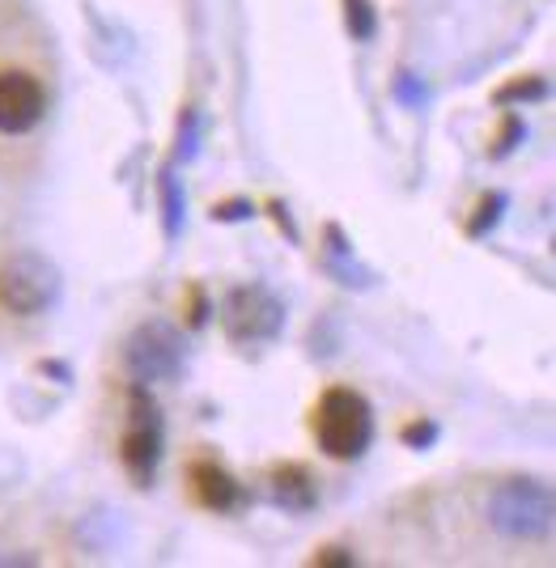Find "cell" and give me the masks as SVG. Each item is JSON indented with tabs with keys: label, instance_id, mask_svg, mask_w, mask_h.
<instances>
[{
	"label": "cell",
	"instance_id": "3",
	"mask_svg": "<svg viewBox=\"0 0 556 568\" xmlns=\"http://www.w3.org/2000/svg\"><path fill=\"white\" fill-rule=\"evenodd\" d=\"M120 458L137 488L153 484L158 463H162V407L153 403L149 386L141 382H132V390H128V425H123Z\"/></svg>",
	"mask_w": 556,
	"mask_h": 568
},
{
	"label": "cell",
	"instance_id": "15",
	"mask_svg": "<svg viewBox=\"0 0 556 568\" xmlns=\"http://www.w3.org/2000/svg\"><path fill=\"white\" fill-rule=\"evenodd\" d=\"M544 94H548V85H544L539 77H527V81H514V85H506V90L497 94V102H514V98H527V102H539Z\"/></svg>",
	"mask_w": 556,
	"mask_h": 568
},
{
	"label": "cell",
	"instance_id": "5",
	"mask_svg": "<svg viewBox=\"0 0 556 568\" xmlns=\"http://www.w3.org/2000/svg\"><path fill=\"white\" fill-rule=\"evenodd\" d=\"M60 267L34 251H22L13 260H4L0 267V306L13 310V314H43L60 302Z\"/></svg>",
	"mask_w": 556,
	"mask_h": 568
},
{
	"label": "cell",
	"instance_id": "14",
	"mask_svg": "<svg viewBox=\"0 0 556 568\" xmlns=\"http://www.w3.org/2000/svg\"><path fill=\"white\" fill-rule=\"evenodd\" d=\"M400 437H404V446H412V450H429V446L437 442V425L421 416V420H412V425L404 428Z\"/></svg>",
	"mask_w": 556,
	"mask_h": 568
},
{
	"label": "cell",
	"instance_id": "13",
	"mask_svg": "<svg viewBox=\"0 0 556 568\" xmlns=\"http://www.w3.org/2000/svg\"><path fill=\"white\" fill-rule=\"evenodd\" d=\"M200 111L195 106H188L183 111V119H179V162H192L195 149H200Z\"/></svg>",
	"mask_w": 556,
	"mask_h": 568
},
{
	"label": "cell",
	"instance_id": "17",
	"mask_svg": "<svg viewBox=\"0 0 556 568\" xmlns=\"http://www.w3.org/2000/svg\"><path fill=\"white\" fill-rule=\"evenodd\" d=\"M395 98H400L404 106H421V102L429 98V90H425V85H421L412 72H400V77H395Z\"/></svg>",
	"mask_w": 556,
	"mask_h": 568
},
{
	"label": "cell",
	"instance_id": "12",
	"mask_svg": "<svg viewBox=\"0 0 556 568\" xmlns=\"http://www.w3.org/2000/svg\"><path fill=\"white\" fill-rule=\"evenodd\" d=\"M502 213H506V195L497 191V195H484L481 200V209H476V216L467 221V234L472 237H484L497 221H502Z\"/></svg>",
	"mask_w": 556,
	"mask_h": 568
},
{
	"label": "cell",
	"instance_id": "19",
	"mask_svg": "<svg viewBox=\"0 0 556 568\" xmlns=\"http://www.w3.org/2000/svg\"><path fill=\"white\" fill-rule=\"evenodd\" d=\"M315 565H336V568H348L353 565V556L344 551V547H319V556H315Z\"/></svg>",
	"mask_w": 556,
	"mask_h": 568
},
{
	"label": "cell",
	"instance_id": "4",
	"mask_svg": "<svg viewBox=\"0 0 556 568\" xmlns=\"http://www.w3.org/2000/svg\"><path fill=\"white\" fill-rule=\"evenodd\" d=\"M221 327L230 344H267L285 327V302L267 284H239L221 297Z\"/></svg>",
	"mask_w": 556,
	"mask_h": 568
},
{
	"label": "cell",
	"instance_id": "7",
	"mask_svg": "<svg viewBox=\"0 0 556 568\" xmlns=\"http://www.w3.org/2000/svg\"><path fill=\"white\" fill-rule=\"evenodd\" d=\"M48 115V90L22 69L0 72V136H26Z\"/></svg>",
	"mask_w": 556,
	"mask_h": 568
},
{
	"label": "cell",
	"instance_id": "2",
	"mask_svg": "<svg viewBox=\"0 0 556 568\" xmlns=\"http://www.w3.org/2000/svg\"><path fill=\"white\" fill-rule=\"evenodd\" d=\"M488 521L493 530H502L506 539L518 544H539L553 535L556 521V497L544 479H506L493 488L488 497Z\"/></svg>",
	"mask_w": 556,
	"mask_h": 568
},
{
	"label": "cell",
	"instance_id": "6",
	"mask_svg": "<svg viewBox=\"0 0 556 568\" xmlns=\"http://www.w3.org/2000/svg\"><path fill=\"white\" fill-rule=\"evenodd\" d=\"M123 365H128L132 382H141V386L174 382L183 374V335L174 332L170 323H141L137 332L128 335Z\"/></svg>",
	"mask_w": 556,
	"mask_h": 568
},
{
	"label": "cell",
	"instance_id": "11",
	"mask_svg": "<svg viewBox=\"0 0 556 568\" xmlns=\"http://www.w3.org/2000/svg\"><path fill=\"white\" fill-rule=\"evenodd\" d=\"M344 26H348V34H353L357 43H370V39L378 34V13H374V4H370V0H344Z\"/></svg>",
	"mask_w": 556,
	"mask_h": 568
},
{
	"label": "cell",
	"instance_id": "18",
	"mask_svg": "<svg viewBox=\"0 0 556 568\" xmlns=\"http://www.w3.org/2000/svg\"><path fill=\"white\" fill-rule=\"evenodd\" d=\"M246 216H255V204H246V200H230V204L213 209V221H246Z\"/></svg>",
	"mask_w": 556,
	"mask_h": 568
},
{
	"label": "cell",
	"instance_id": "9",
	"mask_svg": "<svg viewBox=\"0 0 556 568\" xmlns=\"http://www.w3.org/2000/svg\"><path fill=\"white\" fill-rule=\"evenodd\" d=\"M267 484H272V500H276L281 509H290V514L315 509V500H319L315 475L306 471L302 463H281V467H272Z\"/></svg>",
	"mask_w": 556,
	"mask_h": 568
},
{
	"label": "cell",
	"instance_id": "16",
	"mask_svg": "<svg viewBox=\"0 0 556 568\" xmlns=\"http://www.w3.org/2000/svg\"><path fill=\"white\" fill-rule=\"evenodd\" d=\"M527 136V123L518 115H506V132L497 136V149H493V158H509L514 149H518V141Z\"/></svg>",
	"mask_w": 556,
	"mask_h": 568
},
{
	"label": "cell",
	"instance_id": "10",
	"mask_svg": "<svg viewBox=\"0 0 556 568\" xmlns=\"http://www.w3.org/2000/svg\"><path fill=\"white\" fill-rule=\"evenodd\" d=\"M158 191H162L166 234L174 237V234H179V225H183V213H188V200H183V191H179V179H174V170H162V179H158Z\"/></svg>",
	"mask_w": 556,
	"mask_h": 568
},
{
	"label": "cell",
	"instance_id": "8",
	"mask_svg": "<svg viewBox=\"0 0 556 568\" xmlns=\"http://www.w3.org/2000/svg\"><path fill=\"white\" fill-rule=\"evenodd\" d=\"M188 479H192L195 500L209 514H234V509H242V484L213 458H195Z\"/></svg>",
	"mask_w": 556,
	"mask_h": 568
},
{
	"label": "cell",
	"instance_id": "1",
	"mask_svg": "<svg viewBox=\"0 0 556 568\" xmlns=\"http://www.w3.org/2000/svg\"><path fill=\"white\" fill-rule=\"evenodd\" d=\"M311 433H315L319 450L336 463H357L370 442H374V407L362 390L353 386H332L323 390L311 412Z\"/></svg>",
	"mask_w": 556,
	"mask_h": 568
}]
</instances>
